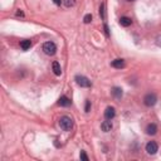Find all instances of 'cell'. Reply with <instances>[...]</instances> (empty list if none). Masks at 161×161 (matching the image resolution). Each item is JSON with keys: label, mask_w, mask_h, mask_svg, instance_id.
Returning <instances> with one entry per match:
<instances>
[{"label": "cell", "mask_w": 161, "mask_h": 161, "mask_svg": "<svg viewBox=\"0 0 161 161\" xmlns=\"http://www.w3.org/2000/svg\"><path fill=\"white\" fill-rule=\"evenodd\" d=\"M59 126L63 131H71L73 128V120L68 116H63L59 120Z\"/></svg>", "instance_id": "obj_1"}, {"label": "cell", "mask_w": 161, "mask_h": 161, "mask_svg": "<svg viewBox=\"0 0 161 161\" xmlns=\"http://www.w3.org/2000/svg\"><path fill=\"white\" fill-rule=\"evenodd\" d=\"M42 49H43V52L47 55H54L57 53V45H55L53 42H45L43 47H42Z\"/></svg>", "instance_id": "obj_2"}, {"label": "cell", "mask_w": 161, "mask_h": 161, "mask_svg": "<svg viewBox=\"0 0 161 161\" xmlns=\"http://www.w3.org/2000/svg\"><path fill=\"white\" fill-rule=\"evenodd\" d=\"M76 83L78 85L79 87H85V88H88L92 86V83H91V81L87 78V77L85 76H76Z\"/></svg>", "instance_id": "obj_3"}, {"label": "cell", "mask_w": 161, "mask_h": 161, "mask_svg": "<svg viewBox=\"0 0 161 161\" xmlns=\"http://www.w3.org/2000/svg\"><path fill=\"white\" fill-rule=\"evenodd\" d=\"M157 102V97L155 93H147L145 96V98H144V103H145V106H147V107H152V106H155Z\"/></svg>", "instance_id": "obj_4"}, {"label": "cell", "mask_w": 161, "mask_h": 161, "mask_svg": "<svg viewBox=\"0 0 161 161\" xmlns=\"http://www.w3.org/2000/svg\"><path fill=\"white\" fill-rule=\"evenodd\" d=\"M159 150V146L155 141H150L147 145H146V151H147L149 155H155Z\"/></svg>", "instance_id": "obj_5"}, {"label": "cell", "mask_w": 161, "mask_h": 161, "mask_svg": "<svg viewBox=\"0 0 161 161\" xmlns=\"http://www.w3.org/2000/svg\"><path fill=\"white\" fill-rule=\"evenodd\" d=\"M58 104H59L60 107H69L72 104V102H71V100H69L68 97L62 96L60 98H59V101H58Z\"/></svg>", "instance_id": "obj_6"}, {"label": "cell", "mask_w": 161, "mask_h": 161, "mask_svg": "<svg viewBox=\"0 0 161 161\" xmlns=\"http://www.w3.org/2000/svg\"><path fill=\"white\" fill-rule=\"evenodd\" d=\"M116 116V111L113 107H107L106 111H104V117H106V120H112Z\"/></svg>", "instance_id": "obj_7"}, {"label": "cell", "mask_w": 161, "mask_h": 161, "mask_svg": "<svg viewBox=\"0 0 161 161\" xmlns=\"http://www.w3.org/2000/svg\"><path fill=\"white\" fill-rule=\"evenodd\" d=\"M112 122H111V120H107V121H103L102 122V125H101V128H102V131L103 132H110L111 130H112Z\"/></svg>", "instance_id": "obj_8"}, {"label": "cell", "mask_w": 161, "mask_h": 161, "mask_svg": "<svg viewBox=\"0 0 161 161\" xmlns=\"http://www.w3.org/2000/svg\"><path fill=\"white\" fill-rule=\"evenodd\" d=\"M157 132V126L155 123H150L147 127H146V134L147 135H155Z\"/></svg>", "instance_id": "obj_9"}, {"label": "cell", "mask_w": 161, "mask_h": 161, "mask_svg": "<svg viewBox=\"0 0 161 161\" xmlns=\"http://www.w3.org/2000/svg\"><path fill=\"white\" fill-rule=\"evenodd\" d=\"M111 66L113 67V68H118V69H121V68H123V67H125V60H123V59H115V60H112Z\"/></svg>", "instance_id": "obj_10"}, {"label": "cell", "mask_w": 161, "mask_h": 161, "mask_svg": "<svg viewBox=\"0 0 161 161\" xmlns=\"http://www.w3.org/2000/svg\"><path fill=\"white\" fill-rule=\"evenodd\" d=\"M122 94H123L122 88H120V87H113L112 88V96H113L115 98H121Z\"/></svg>", "instance_id": "obj_11"}, {"label": "cell", "mask_w": 161, "mask_h": 161, "mask_svg": "<svg viewBox=\"0 0 161 161\" xmlns=\"http://www.w3.org/2000/svg\"><path fill=\"white\" fill-rule=\"evenodd\" d=\"M52 68H53V72H54L55 76H60L62 74V68H60V64L58 62H53Z\"/></svg>", "instance_id": "obj_12"}, {"label": "cell", "mask_w": 161, "mask_h": 161, "mask_svg": "<svg viewBox=\"0 0 161 161\" xmlns=\"http://www.w3.org/2000/svg\"><path fill=\"white\" fill-rule=\"evenodd\" d=\"M131 24H132V20H131L130 18H127V17H122V18L120 19V25H122V26H125V28L130 26Z\"/></svg>", "instance_id": "obj_13"}, {"label": "cell", "mask_w": 161, "mask_h": 161, "mask_svg": "<svg viewBox=\"0 0 161 161\" xmlns=\"http://www.w3.org/2000/svg\"><path fill=\"white\" fill-rule=\"evenodd\" d=\"M20 47H22L23 51H28V49H29V48L32 47V42L28 40V39H24V40L20 42Z\"/></svg>", "instance_id": "obj_14"}, {"label": "cell", "mask_w": 161, "mask_h": 161, "mask_svg": "<svg viewBox=\"0 0 161 161\" xmlns=\"http://www.w3.org/2000/svg\"><path fill=\"white\" fill-rule=\"evenodd\" d=\"M63 4H64L67 8H71L76 4V0H63Z\"/></svg>", "instance_id": "obj_15"}, {"label": "cell", "mask_w": 161, "mask_h": 161, "mask_svg": "<svg viewBox=\"0 0 161 161\" xmlns=\"http://www.w3.org/2000/svg\"><path fill=\"white\" fill-rule=\"evenodd\" d=\"M100 15L102 19L106 18V14H104V4H101V6H100Z\"/></svg>", "instance_id": "obj_16"}, {"label": "cell", "mask_w": 161, "mask_h": 161, "mask_svg": "<svg viewBox=\"0 0 161 161\" xmlns=\"http://www.w3.org/2000/svg\"><path fill=\"white\" fill-rule=\"evenodd\" d=\"M83 22H85L86 24H89L91 22H92V15H91V14H87V15L83 18Z\"/></svg>", "instance_id": "obj_17"}, {"label": "cell", "mask_w": 161, "mask_h": 161, "mask_svg": "<svg viewBox=\"0 0 161 161\" xmlns=\"http://www.w3.org/2000/svg\"><path fill=\"white\" fill-rule=\"evenodd\" d=\"M79 157H81V160H83V161H88V156L86 155V152H85V151H81Z\"/></svg>", "instance_id": "obj_18"}, {"label": "cell", "mask_w": 161, "mask_h": 161, "mask_svg": "<svg viewBox=\"0 0 161 161\" xmlns=\"http://www.w3.org/2000/svg\"><path fill=\"white\" fill-rule=\"evenodd\" d=\"M86 112H89L91 111V101H86V108H85Z\"/></svg>", "instance_id": "obj_19"}, {"label": "cell", "mask_w": 161, "mask_h": 161, "mask_svg": "<svg viewBox=\"0 0 161 161\" xmlns=\"http://www.w3.org/2000/svg\"><path fill=\"white\" fill-rule=\"evenodd\" d=\"M104 32H106V36H107V37H110V30H108L107 24H104Z\"/></svg>", "instance_id": "obj_20"}, {"label": "cell", "mask_w": 161, "mask_h": 161, "mask_svg": "<svg viewBox=\"0 0 161 161\" xmlns=\"http://www.w3.org/2000/svg\"><path fill=\"white\" fill-rule=\"evenodd\" d=\"M53 2H54L55 5H60V4L63 3V0H53Z\"/></svg>", "instance_id": "obj_21"}, {"label": "cell", "mask_w": 161, "mask_h": 161, "mask_svg": "<svg viewBox=\"0 0 161 161\" xmlns=\"http://www.w3.org/2000/svg\"><path fill=\"white\" fill-rule=\"evenodd\" d=\"M17 15H18V17H24V13L20 11V10H18V11H17Z\"/></svg>", "instance_id": "obj_22"}, {"label": "cell", "mask_w": 161, "mask_h": 161, "mask_svg": "<svg viewBox=\"0 0 161 161\" xmlns=\"http://www.w3.org/2000/svg\"><path fill=\"white\" fill-rule=\"evenodd\" d=\"M127 2H135V0H127Z\"/></svg>", "instance_id": "obj_23"}]
</instances>
